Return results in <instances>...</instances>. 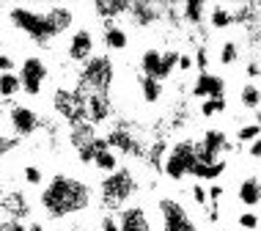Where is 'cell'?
Instances as JSON below:
<instances>
[{
    "label": "cell",
    "mask_w": 261,
    "mask_h": 231,
    "mask_svg": "<svg viewBox=\"0 0 261 231\" xmlns=\"http://www.w3.org/2000/svg\"><path fill=\"white\" fill-rule=\"evenodd\" d=\"M74 6H58V3H44V6H9V22L22 31L28 39L36 44H50L61 33H66L74 22Z\"/></svg>",
    "instance_id": "obj_1"
},
{
    "label": "cell",
    "mask_w": 261,
    "mask_h": 231,
    "mask_svg": "<svg viewBox=\"0 0 261 231\" xmlns=\"http://www.w3.org/2000/svg\"><path fill=\"white\" fill-rule=\"evenodd\" d=\"M94 201V190L88 182L69 176V173H55L44 182L39 193V207L50 220H63L72 215L83 212Z\"/></svg>",
    "instance_id": "obj_2"
},
{
    "label": "cell",
    "mask_w": 261,
    "mask_h": 231,
    "mask_svg": "<svg viewBox=\"0 0 261 231\" xmlns=\"http://www.w3.org/2000/svg\"><path fill=\"white\" fill-rule=\"evenodd\" d=\"M116 80V64L108 53L94 55L88 64H83L80 74H77L74 91L80 94H110V86Z\"/></svg>",
    "instance_id": "obj_3"
},
{
    "label": "cell",
    "mask_w": 261,
    "mask_h": 231,
    "mask_svg": "<svg viewBox=\"0 0 261 231\" xmlns=\"http://www.w3.org/2000/svg\"><path fill=\"white\" fill-rule=\"evenodd\" d=\"M135 193H138V182L132 168H118L116 173H108L99 182V201L105 209H118L121 212Z\"/></svg>",
    "instance_id": "obj_4"
},
{
    "label": "cell",
    "mask_w": 261,
    "mask_h": 231,
    "mask_svg": "<svg viewBox=\"0 0 261 231\" xmlns=\"http://www.w3.org/2000/svg\"><path fill=\"white\" fill-rule=\"evenodd\" d=\"M195 163H198L195 141H176L173 146H168L165 157H162V173L171 182H181L185 176H193Z\"/></svg>",
    "instance_id": "obj_5"
},
{
    "label": "cell",
    "mask_w": 261,
    "mask_h": 231,
    "mask_svg": "<svg viewBox=\"0 0 261 231\" xmlns=\"http://www.w3.org/2000/svg\"><path fill=\"white\" fill-rule=\"evenodd\" d=\"M179 58H181L179 50H157V47H146V50L140 53V61H138L140 77H151V80L165 83L168 77H173V72L179 69Z\"/></svg>",
    "instance_id": "obj_6"
},
{
    "label": "cell",
    "mask_w": 261,
    "mask_h": 231,
    "mask_svg": "<svg viewBox=\"0 0 261 231\" xmlns=\"http://www.w3.org/2000/svg\"><path fill=\"white\" fill-rule=\"evenodd\" d=\"M157 215H160V231H201L193 212L173 195H162L157 201Z\"/></svg>",
    "instance_id": "obj_7"
},
{
    "label": "cell",
    "mask_w": 261,
    "mask_h": 231,
    "mask_svg": "<svg viewBox=\"0 0 261 231\" xmlns=\"http://www.w3.org/2000/svg\"><path fill=\"white\" fill-rule=\"evenodd\" d=\"M17 74H19V83H22V94L39 96L41 91H44L50 69H47V61L41 58V55H28V58H22Z\"/></svg>",
    "instance_id": "obj_8"
},
{
    "label": "cell",
    "mask_w": 261,
    "mask_h": 231,
    "mask_svg": "<svg viewBox=\"0 0 261 231\" xmlns=\"http://www.w3.org/2000/svg\"><path fill=\"white\" fill-rule=\"evenodd\" d=\"M231 149L228 143V135L217 127H209L203 130L201 141H195V154H198V163H217L223 160V154Z\"/></svg>",
    "instance_id": "obj_9"
},
{
    "label": "cell",
    "mask_w": 261,
    "mask_h": 231,
    "mask_svg": "<svg viewBox=\"0 0 261 231\" xmlns=\"http://www.w3.org/2000/svg\"><path fill=\"white\" fill-rule=\"evenodd\" d=\"M96 50V36L91 28H77V31L72 33V39H69L66 44V58L72 61V64H88L91 58H94Z\"/></svg>",
    "instance_id": "obj_10"
},
{
    "label": "cell",
    "mask_w": 261,
    "mask_h": 231,
    "mask_svg": "<svg viewBox=\"0 0 261 231\" xmlns=\"http://www.w3.org/2000/svg\"><path fill=\"white\" fill-rule=\"evenodd\" d=\"M9 127L14 132V138H31L41 127V118L31 105H11L9 108Z\"/></svg>",
    "instance_id": "obj_11"
},
{
    "label": "cell",
    "mask_w": 261,
    "mask_h": 231,
    "mask_svg": "<svg viewBox=\"0 0 261 231\" xmlns=\"http://www.w3.org/2000/svg\"><path fill=\"white\" fill-rule=\"evenodd\" d=\"M165 11H168V3H154V0H132V3H129V14H126V17H129L138 28H149L154 22H160Z\"/></svg>",
    "instance_id": "obj_12"
},
{
    "label": "cell",
    "mask_w": 261,
    "mask_h": 231,
    "mask_svg": "<svg viewBox=\"0 0 261 231\" xmlns=\"http://www.w3.org/2000/svg\"><path fill=\"white\" fill-rule=\"evenodd\" d=\"M193 96L201 102L225 96V77L215 74V72H198V77L193 80Z\"/></svg>",
    "instance_id": "obj_13"
},
{
    "label": "cell",
    "mask_w": 261,
    "mask_h": 231,
    "mask_svg": "<svg viewBox=\"0 0 261 231\" xmlns=\"http://www.w3.org/2000/svg\"><path fill=\"white\" fill-rule=\"evenodd\" d=\"M118 228L121 231H154V223L143 204H126L118 212Z\"/></svg>",
    "instance_id": "obj_14"
},
{
    "label": "cell",
    "mask_w": 261,
    "mask_h": 231,
    "mask_svg": "<svg viewBox=\"0 0 261 231\" xmlns=\"http://www.w3.org/2000/svg\"><path fill=\"white\" fill-rule=\"evenodd\" d=\"M102 44L110 53H124L129 47V31L118 19H108V22H102Z\"/></svg>",
    "instance_id": "obj_15"
},
{
    "label": "cell",
    "mask_w": 261,
    "mask_h": 231,
    "mask_svg": "<svg viewBox=\"0 0 261 231\" xmlns=\"http://www.w3.org/2000/svg\"><path fill=\"white\" fill-rule=\"evenodd\" d=\"M237 201L248 209L261 207V179L258 176H245L237 187Z\"/></svg>",
    "instance_id": "obj_16"
},
{
    "label": "cell",
    "mask_w": 261,
    "mask_h": 231,
    "mask_svg": "<svg viewBox=\"0 0 261 231\" xmlns=\"http://www.w3.org/2000/svg\"><path fill=\"white\" fill-rule=\"evenodd\" d=\"M91 165H94L99 173H105V176H108V173H116L118 168H121L118 165V151H113L108 146V138L99 141V146H96V151H94V163Z\"/></svg>",
    "instance_id": "obj_17"
},
{
    "label": "cell",
    "mask_w": 261,
    "mask_h": 231,
    "mask_svg": "<svg viewBox=\"0 0 261 231\" xmlns=\"http://www.w3.org/2000/svg\"><path fill=\"white\" fill-rule=\"evenodd\" d=\"M179 17L185 19V22H190V25L198 28L201 22H206V17H209V6H206V3H201V0L179 3Z\"/></svg>",
    "instance_id": "obj_18"
},
{
    "label": "cell",
    "mask_w": 261,
    "mask_h": 231,
    "mask_svg": "<svg viewBox=\"0 0 261 231\" xmlns=\"http://www.w3.org/2000/svg\"><path fill=\"white\" fill-rule=\"evenodd\" d=\"M206 22L215 28V31H225V28L234 25V11H231V6L215 3V6H209V17H206Z\"/></svg>",
    "instance_id": "obj_19"
},
{
    "label": "cell",
    "mask_w": 261,
    "mask_h": 231,
    "mask_svg": "<svg viewBox=\"0 0 261 231\" xmlns=\"http://www.w3.org/2000/svg\"><path fill=\"white\" fill-rule=\"evenodd\" d=\"M225 173V160H217V163H195L193 176L195 182H217Z\"/></svg>",
    "instance_id": "obj_20"
},
{
    "label": "cell",
    "mask_w": 261,
    "mask_h": 231,
    "mask_svg": "<svg viewBox=\"0 0 261 231\" xmlns=\"http://www.w3.org/2000/svg\"><path fill=\"white\" fill-rule=\"evenodd\" d=\"M138 86H140V96H143L146 105H157L162 99V94H165L162 83L160 80H151V77H140Z\"/></svg>",
    "instance_id": "obj_21"
},
{
    "label": "cell",
    "mask_w": 261,
    "mask_h": 231,
    "mask_svg": "<svg viewBox=\"0 0 261 231\" xmlns=\"http://www.w3.org/2000/svg\"><path fill=\"white\" fill-rule=\"evenodd\" d=\"M239 105L245 110H261V86L256 83H245L239 88Z\"/></svg>",
    "instance_id": "obj_22"
},
{
    "label": "cell",
    "mask_w": 261,
    "mask_h": 231,
    "mask_svg": "<svg viewBox=\"0 0 261 231\" xmlns=\"http://www.w3.org/2000/svg\"><path fill=\"white\" fill-rule=\"evenodd\" d=\"M19 91H22V83H19V74L17 72L0 74V99H14Z\"/></svg>",
    "instance_id": "obj_23"
},
{
    "label": "cell",
    "mask_w": 261,
    "mask_h": 231,
    "mask_svg": "<svg viewBox=\"0 0 261 231\" xmlns=\"http://www.w3.org/2000/svg\"><path fill=\"white\" fill-rule=\"evenodd\" d=\"M217 61H220V66H234L239 61V44L234 39H225L220 44V53H217Z\"/></svg>",
    "instance_id": "obj_24"
},
{
    "label": "cell",
    "mask_w": 261,
    "mask_h": 231,
    "mask_svg": "<svg viewBox=\"0 0 261 231\" xmlns=\"http://www.w3.org/2000/svg\"><path fill=\"white\" fill-rule=\"evenodd\" d=\"M225 108H228L225 96H217V99H203V102H201V108H198V113H201L203 118H215V116L225 113Z\"/></svg>",
    "instance_id": "obj_25"
},
{
    "label": "cell",
    "mask_w": 261,
    "mask_h": 231,
    "mask_svg": "<svg viewBox=\"0 0 261 231\" xmlns=\"http://www.w3.org/2000/svg\"><path fill=\"white\" fill-rule=\"evenodd\" d=\"M258 138H261V127L256 121H253V124H242V127L237 130V141L239 143H248L250 146L253 141H258Z\"/></svg>",
    "instance_id": "obj_26"
},
{
    "label": "cell",
    "mask_w": 261,
    "mask_h": 231,
    "mask_svg": "<svg viewBox=\"0 0 261 231\" xmlns=\"http://www.w3.org/2000/svg\"><path fill=\"white\" fill-rule=\"evenodd\" d=\"M22 176H25V185L31 187H44V171L39 165H25L22 168Z\"/></svg>",
    "instance_id": "obj_27"
},
{
    "label": "cell",
    "mask_w": 261,
    "mask_h": 231,
    "mask_svg": "<svg viewBox=\"0 0 261 231\" xmlns=\"http://www.w3.org/2000/svg\"><path fill=\"white\" fill-rule=\"evenodd\" d=\"M237 223H239V228H245V231H258L261 228V218L256 212H242L237 218Z\"/></svg>",
    "instance_id": "obj_28"
},
{
    "label": "cell",
    "mask_w": 261,
    "mask_h": 231,
    "mask_svg": "<svg viewBox=\"0 0 261 231\" xmlns=\"http://www.w3.org/2000/svg\"><path fill=\"white\" fill-rule=\"evenodd\" d=\"M0 231H28V226L17 218H9V215H0Z\"/></svg>",
    "instance_id": "obj_29"
},
{
    "label": "cell",
    "mask_w": 261,
    "mask_h": 231,
    "mask_svg": "<svg viewBox=\"0 0 261 231\" xmlns=\"http://www.w3.org/2000/svg\"><path fill=\"white\" fill-rule=\"evenodd\" d=\"M190 195H193V201H195L198 207H206V204H209V190L201 185V182H195V185L190 187Z\"/></svg>",
    "instance_id": "obj_30"
},
{
    "label": "cell",
    "mask_w": 261,
    "mask_h": 231,
    "mask_svg": "<svg viewBox=\"0 0 261 231\" xmlns=\"http://www.w3.org/2000/svg\"><path fill=\"white\" fill-rule=\"evenodd\" d=\"M195 66H198V72H209V47L206 44H198V50H195Z\"/></svg>",
    "instance_id": "obj_31"
},
{
    "label": "cell",
    "mask_w": 261,
    "mask_h": 231,
    "mask_svg": "<svg viewBox=\"0 0 261 231\" xmlns=\"http://www.w3.org/2000/svg\"><path fill=\"white\" fill-rule=\"evenodd\" d=\"M99 231H121V228H118V215L105 212L99 218Z\"/></svg>",
    "instance_id": "obj_32"
},
{
    "label": "cell",
    "mask_w": 261,
    "mask_h": 231,
    "mask_svg": "<svg viewBox=\"0 0 261 231\" xmlns=\"http://www.w3.org/2000/svg\"><path fill=\"white\" fill-rule=\"evenodd\" d=\"M17 69V61L11 58V55H6V53H0V74H9Z\"/></svg>",
    "instance_id": "obj_33"
},
{
    "label": "cell",
    "mask_w": 261,
    "mask_h": 231,
    "mask_svg": "<svg viewBox=\"0 0 261 231\" xmlns=\"http://www.w3.org/2000/svg\"><path fill=\"white\" fill-rule=\"evenodd\" d=\"M195 69V58L190 53H181V58H179V72H193Z\"/></svg>",
    "instance_id": "obj_34"
},
{
    "label": "cell",
    "mask_w": 261,
    "mask_h": 231,
    "mask_svg": "<svg viewBox=\"0 0 261 231\" xmlns=\"http://www.w3.org/2000/svg\"><path fill=\"white\" fill-rule=\"evenodd\" d=\"M206 190H209V201H212V204H215V207H217V201H220V198H223V193H225V187H223V185H217V182H215V185H212V187H206Z\"/></svg>",
    "instance_id": "obj_35"
},
{
    "label": "cell",
    "mask_w": 261,
    "mask_h": 231,
    "mask_svg": "<svg viewBox=\"0 0 261 231\" xmlns=\"http://www.w3.org/2000/svg\"><path fill=\"white\" fill-rule=\"evenodd\" d=\"M17 141H19V138H6V132L0 130V157H3V154L9 151V149H11V146L17 143Z\"/></svg>",
    "instance_id": "obj_36"
},
{
    "label": "cell",
    "mask_w": 261,
    "mask_h": 231,
    "mask_svg": "<svg viewBox=\"0 0 261 231\" xmlns=\"http://www.w3.org/2000/svg\"><path fill=\"white\" fill-rule=\"evenodd\" d=\"M248 154H250L253 160H261V138H258V141H253V143L248 146Z\"/></svg>",
    "instance_id": "obj_37"
},
{
    "label": "cell",
    "mask_w": 261,
    "mask_h": 231,
    "mask_svg": "<svg viewBox=\"0 0 261 231\" xmlns=\"http://www.w3.org/2000/svg\"><path fill=\"white\" fill-rule=\"evenodd\" d=\"M248 77H261V64L250 61V64H248Z\"/></svg>",
    "instance_id": "obj_38"
},
{
    "label": "cell",
    "mask_w": 261,
    "mask_h": 231,
    "mask_svg": "<svg viewBox=\"0 0 261 231\" xmlns=\"http://www.w3.org/2000/svg\"><path fill=\"white\" fill-rule=\"evenodd\" d=\"M3 198H6V182H3V176H0V204H3Z\"/></svg>",
    "instance_id": "obj_39"
},
{
    "label": "cell",
    "mask_w": 261,
    "mask_h": 231,
    "mask_svg": "<svg viewBox=\"0 0 261 231\" xmlns=\"http://www.w3.org/2000/svg\"><path fill=\"white\" fill-rule=\"evenodd\" d=\"M28 231H44V226H41V223H31V226H28Z\"/></svg>",
    "instance_id": "obj_40"
},
{
    "label": "cell",
    "mask_w": 261,
    "mask_h": 231,
    "mask_svg": "<svg viewBox=\"0 0 261 231\" xmlns=\"http://www.w3.org/2000/svg\"><path fill=\"white\" fill-rule=\"evenodd\" d=\"M256 124L261 127V110H256Z\"/></svg>",
    "instance_id": "obj_41"
},
{
    "label": "cell",
    "mask_w": 261,
    "mask_h": 231,
    "mask_svg": "<svg viewBox=\"0 0 261 231\" xmlns=\"http://www.w3.org/2000/svg\"><path fill=\"white\" fill-rule=\"evenodd\" d=\"M0 47H3V33H0Z\"/></svg>",
    "instance_id": "obj_42"
}]
</instances>
